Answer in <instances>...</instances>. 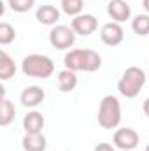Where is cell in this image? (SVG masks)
<instances>
[{
    "label": "cell",
    "mask_w": 149,
    "mask_h": 151,
    "mask_svg": "<svg viewBox=\"0 0 149 151\" xmlns=\"http://www.w3.org/2000/svg\"><path fill=\"white\" fill-rule=\"evenodd\" d=\"M63 65L74 72H95L102 67V58L93 49H70L63 56Z\"/></svg>",
    "instance_id": "1"
},
{
    "label": "cell",
    "mask_w": 149,
    "mask_h": 151,
    "mask_svg": "<svg viewBox=\"0 0 149 151\" xmlns=\"http://www.w3.org/2000/svg\"><path fill=\"white\" fill-rule=\"evenodd\" d=\"M146 79H148V76L140 67L132 65L123 72L121 79L117 81V91L126 99H135L140 93V90L144 88Z\"/></svg>",
    "instance_id": "2"
},
{
    "label": "cell",
    "mask_w": 149,
    "mask_h": 151,
    "mask_svg": "<svg viewBox=\"0 0 149 151\" xmlns=\"http://www.w3.org/2000/svg\"><path fill=\"white\" fill-rule=\"evenodd\" d=\"M21 70L28 77H39V79H47L54 72V63L49 56L32 53L27 55L21 62Z\"/></svg>",
    "instance_id": "3"
},
{
    "label": "cell",
    "mask_w": 149,
    "mask_h": 151,
    "mask_svg": "<svg viewBox=\"0 0 149 151\" xmlns=\"http://www.w3.org/2000/svg\"><path fill=\"white\" fill-rule=\"evenodd\" d=\"M98 125L105 130H114L121 123V104L117 97L105 95L98 106Z\"/></svg>",
    "instance_id": "4"
},
{
    "label": "cell",
    "mask_w": 149,
    "mask_h": 151,
    "mask_svg": "<svg viewBox=\"0 0 149 151\" xmlns=\"http://www.w3.org/2000/svg\"><path fill=\"white\" fill-rule=\"evenodd\" d=\"M75 34L72 27L67 25H54L49 32V44L56 49H70L75 42Z\"/></svg>",
    "instance_id": "5"
},
{
    "label": "cell",
    "mask_w": 149,
    "mask_h": 151,
    "mask_svg": "<svg viewBox=\"0 0 149 151\" xmlns=\"http://www.w3.org/2000/svg\"><path fill=\"white\" fill-rule=\"evenodd\" d=\"M114 146L119 148L123 151H132L137 148L139 144V134L133 130V128H128V127H123V128H117L114 132Z\"/></svg>",
    "instance_id": "6"
},
{
    "label": "cell",
    "mask_w": 149,
    "mask_h": 151,
    "mask_svg": "<svg viewBox=\"0 0 149 151\" xmlns=\"http://www.w3.org/2000/svg\"><path fill=\"white\" fill-rule=\"evenodd\" d=\"M123 39H125V30H123L121 23L109 21L100 28V40L105 46H117L123 42Z\"/></svg>",
    "instance_id": "7"
},
{
    "label": "cell",
    "mask_w": 149,
    "mask_h": 151,
    "mask_svg": "<svg viewBox=\"0 0 149 151\" xmlns=\"http://www.w3.org/2000/svg\"><path fill=\"white\" fill-rule=\"evenodd\" d=\"M70 27H72V30L77 35L88 37V35H91L98 28V21H97V18L93 14H79V16L72 18Z\"/></svg>",
    "instance_id": "8"
},
{
    "label": "cell",
    "mask_w": 149,
    "mask_h": 151,
    "mask_svg": "<svg viewBox=\"0 0 149 151\" xmlns=\"http://www.w3.org/2000/svg\"><path fill=\"white\" fill-rule=\"evenodd\" d=\"M107 14L112 21L116 23H123L126 19H130L132 16V9L128 5L126 0H111L107 4Z\"/></svg>",
    "instance_id": "9"
},
{
    "label": "cell",
    "mask_w": 149,
    "mask_h": 151,
    "mask_svg": "<svg viewBox=\"0 0 149 151\" xmlns=\"http://www.w3.org/2000/svg\"><path fill=\"white\" fill-rule=\"evenodd\" d=\"M44 99H46V93L40 86H27L19 95V100L25 107H37L44 102Z\"/></svg>",
    "instance_id": "10"
},
{
    "label": "cell",
    "mask_w": 149,
    "mask_h": 151,
    "mask_svg": "<svg viewBox=\"0 0 149 151\" xmlns=\"http://www.w3.org/2000/svg\"><path fill=\"white\" fill-rule=\"evenodd\" d=\"M35 19L40 25H47V27H54L60 19V11L51 5V4H44L35 11Z\"/></svg>",
    "instance_id": "11"
},
{
    "label": "cell",
    "mask_w": 149,
    "mask_h": 151,
    "mask_svg": "<svg viewBox=\"0 0 149 151\" xmlns=\"http://www.w3.org/2000/svg\"><path fill=\"white\" fill-rule=\"evenodd\" d=\"M21 146L25 151H46L47 146V139L42 132H27L23 135V141H21Z\"/></svg>",
    "instance_id": "12"
},
{
    "label": "cell",
    "mask_w": 149,
    "mask_h": 151,
    "mask_svg": "<svg viewBox=\"0 0 149 151\" xmlns=\"http://www.w3.org/2000/svg\"><path fill=\"white\" fill-rule=\"evenodd\" d=\"M44 123H46V119H44L42 113H39V111H30L23 118V128H25V132H30V134L40 132L44 128Z\"/></svg>",
    "instance_id": "13"
},
{
    "label": "cell",
    "mask_w": 149,
    "mask_h": 151,
    "mask_svg": "<svg viewBox=\"0 0 149 151\" xmlns=\"http://www.w3.org/2000/svg\"><path fill=\"white\" fill-rule=\"evenodd\" d=\"M75 86H77V76H75L74 70L63 69V70L58 72V88H60V91L69 93V91L75 90Z\"/></svg>",
    "instance_id": "14"
},
{
    "label": "cell",
    "mask_w": 149,
    "mask_h": 151,
    "mask_svg": "<svg viewBox=\"0 0 149 151\" xmlns=\"http://www.w3.org/2000/svg\"><path fill=\"white\" fill-rule=\"evenodd\" d=\"M12 76H16V63L9 56V53L2 49L0 51V79L2 81H7Z\"/></svg>",
    "instance_id": "15"
},
{
    "label": "cell",
    "mask_w": 149,
    "mask_h": 151,
    "mask_svg": "<svg viewBox=\"0 0 149 151\" xmlns=\"http://www.w3.org/2000/svg\"><path fill=\"white\" fill-rule=\"evenodd\" d=\"M14 116H16V107L11 100H7L4 95H2V102H0V125L2 127H7L14 121Z\"/></svg>",
    "instance_id": "16"
},
{
    "label": "cell",
    "mask_w": 149,
    "mask_h": 151,
    "mask_svg": "<svg viewBox=\"0 0 149 151\" xmlns=\"http://www.w3.org/2000/svg\"><path fill=\"white\" fill-rule=\"evenodd\" d=\"M132 30L140 35V37H146L149 35V14H139L132 19Z\"/></svg>",
    "instance_id": "17"
},
{
    "label": "cell",
    "mask_w": 149,
    "mask_h": 151,
    "mask_svg": "<svg viewBox=\"0 0 149 151\" xmlns=\"http://www.w3.org/2000/svg\"><path fill=\"white\" fill-rule=\"evenodd\" d=\"M82 7H84L82 0H62V11L67 16L75 18V16L82 14Z\"/></svg>",
    "instance_id": "18"
},
{
    "label": "cell",
    "mask_w": 149,
    "mask_h": 151,
    "mask_svg": "<svg viewBox=\"0 0 149 151\" xmlns=\"http://www.w3.org/2000/svg\"><path fill=\"white\" fill-rule=\"evenodd\" d=\"M16 39V30H14V27L12 25H9V23H0V44L2 46H7V44H11L12 40Z\"/></svg>",
    "instance_id": "19"
},
{
    "label": "cell",
    "mask_w": 149,
    "mask_h": 151,
    "mask_svg": "<svg viewBox=\"0 0 149 151\" xmlns=\"http://www.w3.org/2000/svg\"><path fill=\"white\" fill-rule=\"evenodd\" d=\"M7 4L14 12H28L35 5V0H7Z\"/></svg>",
    "instance_id": "20"
},
{
    "label": "cell",
    "mask_w": 149,
    "mask_h": 151,
    "mask_svg": "<svg viewBox=\"0 0 149 151\" xmlns=\"http://www.w3.org/2000/svg\"><path fill=\"white\" fill-rule=\"evenodd\" d=\"M95 151H114V148H112L109 142H100V144L95 146Z\"/></svg>",
    "instance_id": "21"
},
{
    "label": "cell",
    "mask_w": 149,
    "mask_h": 151,
    "mask_svg": "<svg viewBox=\"0 0 149 151\" xmlns=\"http://www.w3.org/2000/svg\"><path fill=\"white\" fill-rule=\"evenodd\" d=\"M142 111H144V114L149 118V97L144 100V104H142Z\"/></svg>",
    "instance_id": "22"
},
{
    "label": "cell",
    "mask_w": 149,
    "mask_h": 151,
    "mask_svg": "<svg viewBox=\"0 0 149 151\" xmlns=\"http://www.w3.org/2000/svg\"><path fill=\"white\" fill-rule=\"evenodd\" d=\"M142 7L146 9V12L149 14V0H142Z\"/></svg>",
    "instance_id": "23"
},
{
    "label": "cell",
    "mask_w": 149,
    "mask_h": 151,
    "mask_svg": "<svg viewBox=\"0 0 149 151\" xmlns=\"http://www.w3.org/2000/svg\"><path fill=\"white\" fill-rule=\"evenodd\" d=\"M144 151H149V144H148V146H146V150H144Z\"/></svg>",
    "instance_id": "24"
}]
</instances>
